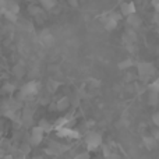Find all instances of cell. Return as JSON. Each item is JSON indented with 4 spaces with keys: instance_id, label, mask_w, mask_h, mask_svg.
I'll use <instances>...</instances> for the list:
<instances>
[{
    "instance_id": "cell-1",
    "label": "cell",
    "mask_w": 159,
    "mask_h": 159,
    "mask_svg": "<svg viewBox=\"0 0 159 159\" xmlns=\"http://www.w3.org/2000/svg\"><path fill=\"white\" fill-rule=\"evenodd\" d=\"M137 70H138V80L141 82H144V84L151 81V77L155 74V67L151 63H138Z\"/></svg>"
},
{
    "instance_id": "cell-2",
    "label": "cell",
    "mask_w": 159,
    "mask_h": 159,
    "mask_svg": "<svg viewBox=\"0 0 159 159\" xmlns=\"http://www.w3.org/2000/svg\"><path fill=\"white\" fill-rule=\"evenodd\" d=\"M85 145H87L88 151H95L98 147L102 145V137L98 133H89L85 138Z\"/></svg>"
},
{
    "instance_id": "cell-3",
    "label": "cell",
    "mask_w": 159,
    "mask_h": 159,
    "mask_svg": "<svg viewBox=\"0 0 159 159\" xmlns=\"http://www.w3.org/2000/svg\"><path fill=\"white\" fill-rule=\"evenodd\" d=\"M39 82L38 81H28L21 87V95L22 96H34L39 92Z\"/></svg>"
},
{
    "instance_id": "cell-4",
    "label": "cell",
    "mask_w": 159,
    "mask_h": 159,
    "mask_svg": "<svg viewBox=\"0 0 159 159\" xmlns=\"http://www.w3.org/2000/svg\"><path fill=\"white\" fill-rule=\"evenodd\" d=\"M43 133L45 131L41 129V126L32 127V130H31V140H30L31 145H34V147L39 145L43 141Z\"/></svg>"
},
{
    "instance_id": "cell-5",
    "label": "cell",
    "mask_w": 159,
    "mask_h": 159,
    "mask_svg": "<svg viewBox=\"0 0 159 159\" xmlns=\"http://www.w3.org/2000/svg\"><path fill=\"white\" fill-rule=\"evenodd\" d=\"M119 18H120V16H116V14H113V13H109L107 14V17L105 18V21H103L105 30L106 31H113L116 27H117Z\"/></svg>"
},
{
    "instance_id": "cell-6",
    "label": "cell",
    "mask_w": 159,
    "mask_h": 159,
    "mask_svg": "<svg viewBox=\"0 0 159 159\" xmlns=\"http://www.w3.org/2000/svg\"><path fill=\"white\" fill-rule=\"evenodd\" d=\"M57 135L59 137H63V138H80V133L75 131V130H71L70 127H61V129L57 130Z\"/></svg>"
},
{
    "instance_id": "cell-7",
    "label": "cell",
    "mask_w": 159,
    "mask_h": 159,
    "mask_svg": "<svg viewBox=\"0 0 159 159\" xmlns=\"http://www.w3.org/2000/svg\"><path fill=\"white\" fill-rule=\"evenodd\" d=\"M120 10H121V14L127 17V16H131V14L135 13V6H134V3H133V2L123 3V4H121V7H120Z\"/></svg>"
},
{
    "instance_id": "cell-8",
    "label": "cell",
    "mask_w": 159,
    "mask_h": 159,
    "mask_svg": "<svg viewBox=\"0 0 159 159\" xmlns=\"http://www.w3.org/2000/svg\"><path fill=\"white\" fill-rule=\"evenodd\" d=\"M41 42L45 46H52L53 42H55V38H53V35L49 31H43V32L41 34Z\"/></svg>"
},
{
    "instance_id": "cell-9",
    "label": "cell",
    "mask_w": 159,
    "mask_h": 159,
    "mask_svg": "<svg viewBox=\"0 0 159 159\" xmlns=\"http://www.w3.org/2000/svg\"><path fill=\"white\" fill-rule=\"evenodd\" d=\"M143 143H144V145H145V148L149 149V151H152V149H155L158 147V141L155 140L152 135H149V137H144Z\"/></svg>"
},
{
    "instance_id": "cell-10",
    "label": "cell",
    "mask_w": 159,
    "mask_h": 159,
    "mask_svg": "<svg viewBox=\"0 0 159 159\" xmlns=\"http://www.w3.org/2000/svg\"><path fill=\"white\" fill-rule=\"evenodd\" d=\"M127 25L130 28H138L141 25V18L135 16V13L131 16H127Z\"/></svg>"
},
{
    "instance_id": "cell-11",
    "label": "cell",
    "mask_w": 159,
    "mask_h": 159,
    "mask_svg": "<svg viewBox=\"0 0 159 159\" xmlns=\"http://www.w3.org/2000/svg\"><path fill=\"white\" fill-rule=\"evenodd\" d=\"M69 105H70L69 98H61L60 101H57V103H56V109L63 112V110H66L67 107H69Z\"/></svg>"
},
{
    "instance_id": "cell-12",
    "label": "cell",
    "mask_w": 159,
    "mask_h": 159,
    "mask_svg": "<svg viewBox=\"0 0 159 159\" xmlns=\"http://www.w3.org/2000/svg\"><path fill=\"white\" fill-rule=\"evenodd\" d=\"M147 89H148V92H157V93H159V77L157 80H154L152 82H149V84L147 85Z\"/></svg>"
},
{
    "instance_id": "cell-13",
    "label": "cell",
    "mask_w": 159,
    "mask_h": 159,
    "mask_svg": "<svg viewBox=\"0 0 159 159\" xmlns=\"http://www.w3.org/2000/svg\"><path fill=\"white\" fill-rule=\"evenodd\" d=\"M159 102V93L157 92H148V103L151 106H157Z\"/></svg>"
},
{
    "instance_id": "cell-14",
    "label": "cell",
    "mask_w": 159,
    "mask_h": 159,
    "mask_svg": "<svg viewBox=\"0 0 159 159\" xmlns=\"http://www.w3.org/2000/svg\"><path fill=\"white\" fill-rule=\"evenodd\" d=\"M41 6L45 10H52L56 6V0H41Z\"/></svg>"
},
{
    "instance_id": "cell-15",
    "label": "cell",
    "mask_w": 159,
    "mask_h": 159,
    "mask_svg": "<svg viewBox=\"0 0 159 159\" xmlns=\"http://www.w3.org/2000/svg\"><path fill=\"white\" fill-rule=\"evenodd\" d=\"M32 115H34L32 110L25 109V110H24V113H22V121H24L25 124L31 123V120H32Z\"/></svg>"
},
{
    "instance_id": "cell-16",
    "label": "cell",
    "mask_w": 159,
    "mask_h": 159,
    "mask_svg": "<svg viewBox=\"0 0 159 159\" xmlns=\"http://www.w3.org/2000/svg\"><path fill=\"white\" fill-rule=\"evenodd\" d=\"M133 64H134V61H133L131 59H126V60H123V61L119 63V69L120 70H127V69H130Z\"/></svg>"
},
{
    "instance_id": "cell-17",
    "label": "cell",
    "mask_w": 159,
    "mask_h": 159,
    "mask_svg": "<svg viewBox=\"0 0 159 159\" xmlns=\"http://www.w3.org/2000/svg\"><path fill=\"white\" fill-rule=\"evenodd\" d=\"M3 13H4V17H6V18L10 20L11 22H16V21H17V14H16V13H13V11H10V10H4Z\"/></svg>"
},
{
    "instance_id": "cell-18",
    "label": "cell",
    "mask_w": 159,
    "mask_h": 159,
    "mask_svg": "<svg viewBox=\"0 0 159 159\" xmlns=\"http://www.w3.org/2000/svg\"><path fill=\"white\" fill-rule=\"evenodd\" d=\"M38 126H41V129L43 130L45 133H46V131H50V130L53 129V126H52V124H50L49 121H46V120H41V123H39Z\"/></svg>"
},
{
    "instance_id": "cell-19",
    "label": "cell",
    "mask_w": 159,
    "mask_h": 159,
    "mask_svg": "<svg viewBox=\"0 0 159 159\" xmlns=\"http://www.w3.org/2000/svg\"><path fill=\"white\" fill-rule=\"evenodd\" d=\"M30 14L31 16H39V14L42 13V10H41V7H38V6H30Z\"/></svg>"
},
{
    "instance_id": "cell-20",
    "label": "cell",
    "mask_w": 159,
    "mask_h": 159,
    "mask_svg": "<svg viewBox=\"0 0 159 159\" xmlns=\"http://www.w3.org/2000/svg\"><path fill=\"white\" fill-rule=\"evenodd\" d=\"M3 89H4L6 93H13L14 89H16V87H14L13 84H8V82H7V84L3 85Z\"/></svg>"
},
{
    "instance_id": "cell-21",
    "label": "cell",
    "mask_w": 159,
    "mask_h": 159,
    "mask_svg": "<svg viewBox=\"0 0 159 159\" xmlns=\"http://www.w3.org/2000/svg\"><path fill=\"white\" fill-rule=\"evenodd\" d=\"M14 73H16V75L21 77V75L24 74V67L20 66V64H18V66H16V67H14Z\"/></svg>"
},
{
    "instance_id": "cell-22",
    "label": "cell",
    "mask_w": 159,
    "mask_h": 159,
    "mask_svg": "<svg viewBox=\"0 0 159 159\" xmlns=\"http://www.w3.org/2000/svg\"><path fill=\"white\" fill-rule=\"evenodd\" d=\"M7 10H10V11H13V13H16V14H18V10H20V7L16 4V3H10V6H8V8Z\"/></svg>"
},
{
    "instance_id": "cell-23",
    "label": "cell",
    "mask_w": 159,
    "mask_h": 159,
    "mask_svg": "<svg viewBox=\"0 0 159 159\" xmlns=\"http://www.w3.org/2000/svg\"><path fill=\"white\" fill-rule=\"evenodd\" d=\"M74 159H91V158H89V154H88V152H81V154L75 155Z\"/></svg>"
},
{
    "instance_id": "cell-24",
    "label": "cell",
    "mask_w": 159,
    "mask_h": 159,
    "mask_svg": "<svg viewBox=\"0 0 159 159\" xmlns=\"http://www.w3.org/2000/svg\"><path fill=\"white\" fill-rule=\"evenodd\" d=\"M152 123H154L157 127H159V112L154 113V116H152Z\"/></svg>"
},
{
    "instance_id": "cell-25",
    "label": "cell",
    "mask_w": 159,
    "mask_h": 159,
    "mask_svg": "<svg viewBox=\"0 0 159 159\" xmlns=\"http://www.w3.org/2000/svg\"><path fill=\"white\" fill-rule=\"evenodd\" d=\"M110 154H112V151H110V147L109 145H103V155H105V158L109 157Z\"/></svg>"
},
{
    "instance_id": "cell-26",
    "label": "cell",
    "mask_w": 159,
    "mask_h": 159,
    "mask_svg": "<svg viewBox=\"0 0 159 159\" xmlns=\"http://www.w3.org/2000/svg\"><path fill=\"white\" fill-rule=\"evenodd\" d=\"M151 135L159 143V127H158V129H155V130H152V134Z\"/></svg>"
},
{
    "instance_id": "cell-27",
    "label": "cell",
    "mask_w": 159,
    "mask_h": 159,
    "mask_svg": "<svg viewBox=\"0 0 159 159\" xmlns=\"http://www.w3.org/2000/svg\"><path fill=\"white\" fill-rule=\"evenodd\" d=\"M154 7L157 10V13L159 14V0H154Z\"/></svg>"
},
{
    "instance_id": "cell-28",
    "label": "cell",
    "mask_w": 159,
    "mask_h": 159,
    "mask_svg": "<svg viewBox=\"0 0 159 159\" xmlns=\"http://www.w3.org/2000/svg\"><path fill=\"white\" fill-rule=\"evenodd\" d=\"M0 85H2V78H0Z\"/></svg>"
},
{
    "instance_id": "cell-29",
    "label": "cell",
    "mask_w": 159,
    "mask_h": 159,
    "mask_svg": "<svg viewBox=\"0 0 159 159\" xmlns=\"http://www.w3.org/2000/svg\"><path fill=\"white\" fill-rule=\"evenodd\" d=\"M158 32H159V28H158Z\"/></svg>"
}]
</instances>
